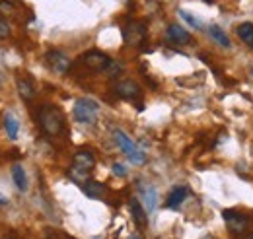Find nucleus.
I'll return each instance as SVG.
<instances>
[{
    "mask_svg": "<svg viewBox=\"0 0 253 239\" xmlns=\"http://www.w3.org/2000/svg\"><path fill=\"white\" fill-rule=\"evenodd\" d=\"M128 206H130V214H132L134 224H136L138 228H146V226H148V218H146L148 212H146V208L142 206V202H140L138 199H130Z\"/></svg>",
    "mask_w": 253,
    "mask_h": 239,
    "instance_id": "obj_10",
    "label": "nucleus"
},
{
    "mask_svg": "<svg viewBox=\"0 0 253 239\" xmlns=\"http://www.w3.org/2000/svg\"><path fill=\"white\" fill-rule=\"evenodd\" d=\"M252 76H253V68H252Z\"/></svg>",
    "mask_w": 253,
    "mask_h": 239,
    "instance_id": "obj_30",
    "label": "nucleus"
},
{
    "mask_svg": "<svg viewBox=\"0 0 253 239\" xmlns=\"http://www.w3.org/2000/svg\"><path fill=\"white\" fill-rule=\"evenodd\" d=\"M4 128H6V134H8L10 140H16V138H18L20 122H18V119H16L12 113H6V115H4Z\"/></svg>",
    "mask_w": 253,
    "mask_h": 239,
    "instance_id": "obj_18",
    "label": "nucleus"
},
{
    "mask_svg": "<svg viewBox=\"0 0 253 239\" xmlns=\"http://www.w3.org/2000/svg\"><path fill=\"white\" fill-rule=\"evenodd\" d=\"M80 62H82L86 68L94 70V72H105L107 66H109V62H111V59H109L105 53H101V51H88V53H84V55L80 57Z\"/></svg>",
    "mask_w": 253,
    "mask_h": 239,
    "instance_id": "obj_6",
    "label": "nucleus"
},
{
    "mask_svg": "<svg viewBox=\"0 0 253 239\" xmlns=\"http://www.w3.org/2000/svg\"><path fill=\"white\" fill-rule=\"evenodd\" d=\"M74 167H80L84 171H92L95 165V158L90 150H80L74 154V161H72Z\"/></svg>",
    "mask_w": 253,
    "mask_h": 239,
    "instance_id": "obj_11",
    "label": "nucleus"
},
{
    "mask_svg": "<svg viewBox=\"0 0 253 239\" xmlns=\"http://www.w3.org/2000/svg\"><path fill=\"white\" fill-rule=\"evenodd\" d=\"M240 239H253V234H248V232H246L244 236H240Z\"/></svg>",
    "mask_w": 253,
    "mask_h": 239,
    "instance_id": "obj_27",
    "label": "nucleus"
},
{
    "mask_svg": "<svg viewBox=\"0 0 253 239\" xmlns=\"http://www.w3.org/2000/svg\"><path fill=\"white\" fill-rule=\"evenodd\" d=\"M37 122L47 136H61L64 132V115L55 105H43L37 111Z\"/></svg>",
    "mask_w": 253,
    "mask_h": 239,
    "instance_id": "obj_1",
    "label": "nucleus"
},
{
    "mask_svg": "<svg viewBox=\"0 0 253 239\" xmlns=\"http://www.w3.org/2000/svg\"><path fill=\"white\" fill-rule=\"evenodd\" d=\"M12 179H14V185L18 187V191H22V193L28 191V175H26V169L20 163H16L12 167Z\"/></svg>",
    "mask_w": 253,
    "mask_h": 239,
    "instance_id": "obj_16",
    "label": "nucleus"
},
{
    "mask_svg": "<svg viewBox=\"0 0 253 239\" xmlns=\"http://www.w3.org/2000/svg\"><path fill=\"white\" fill-rule=\"evenodd\" d=\"M113 140H115V144L119 146V150L130 159V163H134V165H144V163H146V154H144V150L138 148V144H136L126 132L119 130V128L113 130Z\"/></svg>",
    "mask_w": 253,
    "mask_h": 239,
    "instance_id": "obj_2",
    "label": "nucleus"
},
{
    "mask_svg": "<svg viewBox=\"0 0 253 239\" xmlns=\"http://www.w3.org/2000/svg\"><path fill=\"white\" fill-rule=\"evenodd\" d=\"M105 72H107V74H109V76H111V78H113V76H119V74H121V72H123V64H121V62H119V60H111V62H109V66H107V70H105Z\"/></svg>",
    "mask_w": 253,
    "mask_h": 239,
    "instance_id": "obj_21",
    "label": "nucleus"
},
{
    "mask_svg": "<svg viewBox=\"0 0 253 239\" xmlns=\"http://www.w3.org/2000/svg\"><path fill=\"white\" fill-rule=\"evenodd\" d=\"M113 91L121 97V99H126V101H134V99H140V95H142V90H140V86L134 82V80H119V82H115V86H113Z\"/></svg>",
    "mask_w": 253,
    "mask_h": 239,
    "instance_id": "obj_8",
    "label": "nucleus"
},
{
    "mask_svg": "<svg viewBox=\"0 0 253 239\" xmlns=\"http://www.w3.org/2000/svg\"><path fill=\"white\" fill-rule=\"evenodd\" d=\"M45 62H47L49 70H53L55 74H66L70 70V64H72V60L68 59L63 51H59V49L49 51L45 55Z\"/></svg>",
    "mask_w": 253,
    "mask_h": 239,
    "instance_id": "obj_7",
    "label": "nucleus"
},
{
    "mask_svg": "<svg viewBox=\"0 0 253 239\" xmlns=\"http://www.w3.org/2000/svg\"><path fill=\"white\" fill-rule=\"evenodd\" d=\"M111 171H113V175H117V177H125V175H126L125 165H121V163H113Z\"/></svg>",
    "mask_w": 253,
    "mask_h": 239,
    "instance_id": "obj_24",
    "label": "nucleus"
},
{
    "mask_svg": "<svg viewBox=\"0 0 253 239\" xmlns=\"http://www.w3.org/2000/svg\"><path fill=\"white\" fill-rule=\"evenodd\" d=\"M6 204H8V199H6V197H2V195H0V206H6Z\"/></svg>",
    "mask_w": 253,
    "mask_h": 239,
    "instance_id": "obj_26",
    "label": "nucleus"
},
{
    "mask_svg": "<svg viewBox=\"0 0 253 239\" xmlns=\"http://www.w3.org/2000/svg\"><path fill=\"white\" fill-rule=\"evenodd\" d=\"M14 12V4L10 0H0V14H12Z\"/></svg>",
    "mask_w": 253,
    "mask_h": 239,
    "instance_id": "obj_23",
    "label": "nucleus"
},
{
    "mask_svg": "<svg viewBox=\"0 0 253 239\" xmlns=\"http://www.w3.org/2000/svg\"><path fill=\"white\" fill-rule=\"evenodd\" d=\"M123 39L126 45L138 47L146 39V24L144 22H128L123 28Z\"/></svg>",
    "mask_w": 253,
    "mask_h": 239,
    "instance_id": "obj_5",
    "label": "nucleus"
},
{
    "mask_svg": "<svg viewBox=\"0 0 253 239\" xmlns=\"http://www.w3.org/2000/svg\"><path fill=\"white\" fill-rule=\"evenodd\" d=\"M6 37H10V26L0 18V39H6Z\"/></svg>",
    "mask_w": 253,
    "mask_h": 239,
    "instance_id": "obj_25",
    "label": "nucleus"
},
{
    "mask_svg": "<svg viewBox=\"0 0 253 239\" xmlns=\"http://www.w3.org/2000/svg\"><path fill=\"white\" fill-rule=\"evenodd\" d=\"M166 33H168V39L171 43H175V45H189L191 41H193L189 31L185 30V28H181L179 24H169Z\"/></svg>",
    "mask_w": 253,
    "mask_h": 239,
    "instance_id": "obj_9",
    "label": "nucleus"
},
{
    "mask_svg": "<svg viewBox=\"0 0 253 239\" xmlns=\"http://www.w3.org/2000/svg\"><path fill=\"white\" fill-rule=\"evenodd\" d=\"M140 195H142L146 212H154L158 206V191L152 185H146V187H140Z\"/></svg>",
    "mask_w": 253,
    "mask_h": 239,
    "instance_id": "obj_14",
    "label": "nucleus"
},
{
    "mask_svg": "<svg viewBox=\"0 0 253 239\" xmlns=\"http://www.w3.org/2000/svg\"><path fill=\"white\" fill-rule=\"evenodd\" d=\"M16 88H18V93L24 101H32L35 97V86L28 76H18L16 78Z\"/></svg>",
    "mask_w": 253,
    "mask_h": 239,
    "instance_id": "obj_13",
    "label": "nucleus"
},
{
    "mask_svg": "<svg viewBox=\"0 0 253 239\" xmlns=\"http://www.w3.org/2000/svg\"><path fill=\"white\" fill-rule=\"evenodd\" d=\"M82 191H84V195L88 199H94V200H99V199H103L107 195V187L103 183H99V181H92V179L86 181L82 185Z\"/></svg>",
    "mask_w": 253,
    "mask_h": 239,
    "instance_id": "obj_12",
    "label": "nucleus"
},
{
    "mask_svg": "<svg viewBox=\"0 0 253 239\" xmlns=\"http://www.w3.org/2000/svg\"><path fill=\"white\" fill-rule=\"evenodd\" d=\"M45 239H74V238L66 236L64 232H59V230H47V234H45Z\"/></svg>",
    "mask_w": 253,
    "mask_h": 239,
    "instance_id": "obj_22",
    "label": "nucleus"
},
{
    "mask_svg": "<svg viewBox=\"0 0 253 239\" xmlns=\"http://www.w3.org/2000/svg\"><path fill=\"white\" fill-rule=\"evenodd\" d=\"M236 33H238V37L250 47L253 51V24L252 22H244V24H240L238 28H236Z\"/></svg>",
    "mask_w": 253,
    "mask_h": 239,
    "instance_id": "obj_17",
    "label": "nucleus"
},
{
    "mask_svg": "<svg viewBox=\"0 0 253 239\" xmlns=\"http://www.w3.org/2000/svg\"><path fill=\"white\" fill-rule=\"evenodd\" d=\"M179 16L189 24L191 28H195V30H203V24L197 20V18H193V14H189V12H185V10H179Z\"/></svg>",
    "mask_w": 253,
    "mask_h": 239,
    "instance_id": "obj_20",
    "label": "nucleus"
},
{
    "mask_svg": "<svg viewBox=\"0 0 253 239\" xmlns=\"http://www.w3.org/2000/svg\"><path fill=\"white\" fill-rule=\"evenodd\" d=\"M72 113H74V119L78 120V122L92 124L99 117V105L95 103L94 99H90V97H80V99H76Z\"/></svg>",
    "mask_w": 253,
    "mask_h": 239,
    "instance_id": "obj_3",
    "label": "nucleus"
},
{
    "mask_svg": "<svg viewBox=\"0 0 253 239\" xmlns=\"http://www.w3.org/2000/svg\"><path fill=\"white\" fill-rule=\"evenodd\" d=\"M209 35L212 37V41H216V43H218L220 47H224V49H230V47H232L230 37H228L218 26H211V28H209Z\"/></svg>",
    "mask_w": 253,
    "mask_h": 239,
    "instance_id": "obj_19",
    "label": "nucleus"
},
{
    "mask_svg": "<svg viewBox=\"0 0 253 239\" xmlns=\"http://www.w3.org/2000/svg\"><path fill=\"white\" fill-rule=\"evenodd\" d=\"M128 239H142V238H140V236H130Z\"/></svg>",
    "mask_w": 253,
    "mask_h": 239,
    "instance_id": "obj_28",
    "label": "nucleus"
},
{
    "mask_svg": "<svg viewBox=\"0 0 253 239\" xmlns=\"http://www.w3.org/2000/svg\"><path fill=\"white\" fill-rule=\"evenodd\" d=\"M2 239H16V238H2Z\"/></svg>",
    "mask_w": 253,
    "mask_h": 239,
    "instance_id": "obj_29",
    "label": "nucleus"
},
{
    "mask_svg": "<svg viewBox=\"0 0 253 239\" xmlns=\"http://www.w3.org/2000/svg\"><path fill=\"white\" fill-rule=\"evenodd\" d=\"M187 195H189V189H187V187H175V189L169 193L166 206H168V208H171V210L179 208V206H181V202L187 199Z\"/></svg>",
    "mask_w": 253,
    "mask_h": 239,
    "instance_id": "obj_15",
    "label": "nucleus"
},
{
    "mask_svg": "<svg viewBox=\"0 0 253 239\" xmlns=\"http://www.w3.org/2000/svg\"><path fill=\"white\" fill-rule=\"evenodd\" d=\"M222 218H224V222H226L228 230H230L236 238L244 236V234L250 230V218H248L246 214L238 212V210H234V208L224 210V212H222Z\"/></svg>",
    "mask_w": 253,
    "mask_h": 239,
    "instance_id": "obj_4",
    "label": "nucleus"
}]
</instances>
